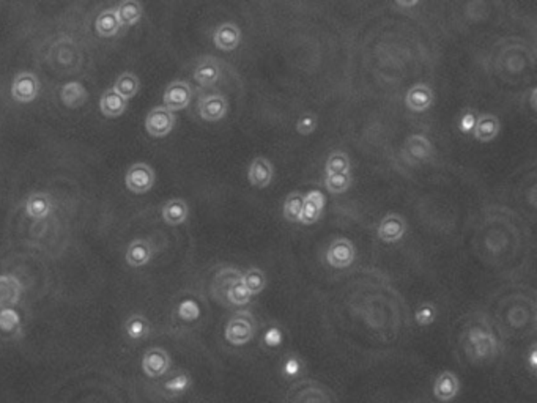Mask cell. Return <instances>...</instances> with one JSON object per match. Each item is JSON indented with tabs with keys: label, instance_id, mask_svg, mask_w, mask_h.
Listing matches in <instances>:
<instances>
[{
	"label": "cell",
	"instance_id": "obj_39",
	"mask_svg": "<svg viewBox=\"0 0 537 403\" xmlns=\"http://www.w3.org/2000/svg\"><path fill=\"white\" fill-rule=\"evenodd\" d=\"M317 126H318L317 115L312 114V112H306V114H303L300 118H298L295 130L300 136H311L312 132L317 130Z\"/></svg>",
	"mask_w": 537,
	"mask_h": 403
},
{
	"label": "cell",
	"instance_id": "obj_31",
	"mask_svg": "<svg viewBox=\"0 0 537 403\" xmlns=\"http://www.w3.org/2000/svg\"><path fill=\"white\" fill-rule=\"evenodd\" d=\"M191 386H192V377L188 372L181 371L172 375L169 380H165L163 388L169 395L176 397V395L186 394L188 391L191 389Z\"/></svg>",
	"mask_w": 537,
	"mask_h": 403
},
{
	"label": "cell",
	"instance_id": "obj_43",
	"mask_svg": "<svg viewBox=\"0 0 537 403\" xmlns=\"http://www.w3.org/2000/svg\"><path fill=\"white\" fill-rule=\"evenodd\" d=\"M397 5V7H413V5H418V2H412V3H402V2H398V3H396Z\"/></svg>",
	"mask_w": 537,
	"mask_h": 403
},
{
	"label": "cell",
	"instance_id": "obj_42",
	"mask_svg": "<svg viewBox=\"0 0 537 403\" xmlns=\"http://www.w3.org/2000/svg\"><path fill=\"white\" fill-rule=\"evenodd\" d=\"M527 361H528L529 371L533 372V373H536V372H537V347H536V345H533V347H531V349H529Z\"/></svg>",
	"mask_w": 537,
	"mask_h": 403
},
{
	"label": "cell",
	"instance_id": "obj_18",
	"mask_svg": "<svg viewBox=\"0 0 537 403\" xmlns=\"http://www.w3.org/2000/svg\"><path fill=\"white\" fill-rule=\"evenodd\" d=\"M192 77L201 87H213L221 77L219 60L214 57L201 59L194 68Z\"/></svg>",
	"mask_w": 537,
	"mask_h": 403
},
{
	"label": "cell",
	"instance_id": "obj_29",
	"mask_svg": "<svg viewBox=\"0 0 537 403\" xmlns=\"http://www.w3.org/2000/svg\"><path fill=\"white\" fill-rule=\"evenodd\" d=\"M352 172V161L345 152L336 150L326 159L325 175H344Z\"/></svg>",
	"mask_w": 537,
	"mask_h": 403
},
{
	"label": "cell",
	"instance_id": "obj_21",
	"mask_svg": "<svg viewBox=\"0 0 537 403\" xmlns=\"http://www.w3.org/2000/svg\"><path fill=\"white\" fill-rule=\"evenodd\" d=\"M126 109H128V101L121 98L119 93H115L114 88L104 92L101 99H99V110L108 118L121 117L126 112Z\"/></svg>",
	"mask_w": 537,
	"mask_h": 403
},
{
	"label": "cell",
	"instance_id": "obj_15",
	"mask_svg": "<svg viewBox=\"0 0 537 403\" xmlns=\"http://www.w3.org/2000/svg\"><path fill=\"white\" fill-rule=\"evenodd\" d=\"M213 43L219 51H235L241 43V29L235 22H223V24L216 27L213 33Z\"/></svg>",
	"mask_w": 537,
	"mask_h": 403
},
{
	"label": "cell",
	"instance_id": "obj_13",
	"mask_svg": "<svg viewBox=\"0 0 537 403\" xmlns=\"http://www.w3.org/2000/svg\"><path fill=\"white\" fill-rule=\"evenodd\" d=\"M435 95L430 85L424 84V82H418V84H413L407 90L405 106L414 114H423L432 107Z\"/></svg>",
	"mask_w": 537,
	"mask_h": 403
},
{
	"label": "cell",
	"instance_id": "obj_40",
	"mask_svg": "<svg viewBox=\"0 0 537 403\" xmlns=\"http://www.w3.org/2000/svg\"><path fill=\"white\" fill-rule=\"evenodd\" d=\"M476 120H478L476 110L465 109L460 115V118H458V130H460V132H463V134H469V132H473L474 130Z\"/></svg>",
	"mask_w": 537,
	"mask_h": 403
},
{
	"label": "cell",
	"instance_id": "obj_14",
	"mask_svg": "<svg viewBox=\"0 0 537 403\" xmlns=\"http://www.w3.org/2000/svg\"><path fill=\"white\" fill-rule=\"evenodd\" d=\"M325 203H326V197L323 196L322 191L312 189L309 191L307 194H304L301 214L298 223L303 225H312L317 223L323 213Z\"/></svg>",
	"mask_w": 537,
	"mask_h": 403
},
{
	"label": "cell",
	"instance_id": "obj_6",
	"mask_svg": "<svg viewBox=\"0 0 537 403\" xmlns=\"http://www.w3.org/2000/svg\"><path fill=\"white\" fill-rule=\"evenodd\" d=\"M170 366H172V360H170L169 353L159 347H153L143 353L141 367L142 372L147 375L148 378H161L169 372Z\"/></svg>",
	"mask_w": 537,
	"mask_h": 403
},
{
	"label": "cell",
	"instance_id": "obj_41",
	"mask_svg": "<svg viewBox=\"0 0 537 403\" xmlns=\"http://www.w3.org/2000/svg\"><path fill=\"white\" fill-rule=\"evenodd\" d=\"M284 342V333L282 329L278 327H271L263 334V344L270 347V349H278L279 345H282Z\"/></svg>",
	"mask_w": 537,
	"mask_h": 403
},
{
	"label": "cell",
	"instance_id": "obj_27",
	"mask_svg": "<svg viewBox=\"0 0 537 403\" xmlns=\"http://www.w3.org/2000/svg\"><path fill=\"white\" fill-rule=\"evenodd\" d=\"M150 322L141 313H132L125 322V334L134 342L145 339L150 334Z\"/></svg>",
	"mask_w": 537,
	"mask_h": 403
},
{
	"label": "cell",
	"instance_id": "obj_24",
	"mask_svg": "<svg viewBox=\"0 0 537 403\" xmlns=\"http://www.w3.org/2000/svg\"><path fill=\"white\" fill-rule=\"evenodd\" d=\"M120 27H132L142 18V5L136 0H125L115 7Z\"/></svg>",
	"mask_w": 537,
	"mask_h": 403
},
{
	"label": "cell",
	"instance_id": "obj_5",
	"mask_svg": "<svg viewBox=\"0 0 537 403\" xmlns=\"http://www.w3.org/2000/svg\"><path fill=\"white\" fill-rule=\"evenodd\" d=\"M40 93V81L30 71H22L11 82V98L21 104L35 101Z\"/></svg>",
	"mask_w": 537,
	"mask_h": 403
},
{
	"label": "cell",
	"instance_id": "obj_17",
	"mask_svg": "<svg viewBox=\"0 0 537 403\" xmlns=\"http://www.w3.org/2000/svg\"><path fill=\"white\" fill-rule=\"evenodd\" d=\"M501 132V121L494 114H480L476 120L473 136L480 143L494 142Z\"/></svg>",
	"mask_w": 537,
	"mask_h": 403
},
{
	"label": "cell",
	"instance_id": "obj_33",
	"mask_svg": "<svg viewBox=\"0 0 537 403\" xmlns=\"http://www.w3.org/2000/svg\"><path fill=\"white\" fill-rule=\"evenodd\" d=\"M303 198L304 196L301 192H290L285 197L284 205H282V216H284L285 220H289V223H298L300 220Z\"/></svg>",
	"mask_w": 537,
	"mask_h": 403
},
{
	"label": "cell",
	"instance_id": "obj_32",
	"mask_svg": "<svg viewBox=\"0 0 537 403\" xmlns=\"http://www.w3.org/2000/svg\"><path fill=\"white\" fill-rule=\"evenodd\" d=\"M225 298H227V301H229V304L235 306V307L246 306L252 300L251 293H249L241 279H238V280H235L234 284L229 285V289L225 290Z\"/></svg>",
	"mask_w": 537,
	"mask_h": 403
},
{
	"label": "cell",
	"instance_id": "obj_16",
	"mask_svg": "<svg viewBox=\"0 0 537 403\" xmlns=\"http://www.w3.org/2000/svg\"><path fill=\"white\" fill-rule=\"evenodd\" d=\"M274 176V165L270 161L268 158L265 156H257L254 158L251 164L247 167V180L249 183L256 187H268L273 181Z\"/></svg>",
	"mask_w": 537,
	"mask_h": 403
},
{
	"label": "cell",
	"instance_id": "obj_8",
	"mask_svg": "<svg viewBox=\"0 0 537 403\" xmlns=\"http://www.w3.org/2000/svg\"><path fill=\"white\" fill-rule=\"evenodd\" d=\"M402 154L408 164L416 165L427 161L432 154H434V145H432V142L425 136L412 134L407 137L405 143H403Z\"/></svg>",
	"mask_w": 537,
	"mask_h": 403
},
{
	"label": "cell",
	"instance_id": "obj_9",
	"mask_svg": "<svg viewBox=\"0 0 537 403\" xmlns=\"http://www.w3.org/2000/svg\"><path fill=\"white\" fill-rule=\"evenodd\" d=\"M192 98V88L185 81H174L165 87L163 101L164 107L169 109L170 112L183 110L190 106Z\"/></svg>",
	"mask_w": 537,
	"mask_h": 403
},
{
	"label": "cell",
	"instance_id": "obj_22",
	"mask_svg": "<svg viewBox=\"0 0 537 403\" xmlns=\"http://www.w3.org/2000/svg\"><path fill=\"white\" fill-rule=\"evenodd\" d=\"M161 214L165 224L176 227V225L185 223L188 216H190V207H188L186 200H183V198H170L163 205Z\"/></svg>",
	"mask_w": 537,
	"mask_h": 403
},
{
	"label": "cell",
	"instance_id": "obj_28",
	"mask_svg": "<svg viewBox=\"0 0 537 403\" xmlns=\"http://www.w3.org/2000/svg\"><path fill=\"white\" fill-rule=\"evenodd\" d=\"M141 90V81L134 73H123L117 77L114 84V92L119 93L121 98H125L126 101L136 96Z\"/></svg>",
	"mask_w": 537,
	"mask_h": 403
},
{
	"label": "cell",
	"instance_id": "obj_26",
	"mask_svg": "<svg viewBox=\"0 0 537 403\" xmlns=\"http://www.w3.org/2000/svg\"><path fill=\"white\" fill-rule=\"evenodd\" d=\"M97 32L99 37L103 38H112L120 30V22L115 13V8H108L103 13L98 14L97 18Z\"/></svg>",
	"mask_w": 537,
	"mask_h": 403
},
{
	"label": "cell",
	"instance_id": "obj_4",
	"mask_svg": "<svg viewBox=\"0 0 537 403\" xmlns=\"http://www.w3.org/2000/svg\"><path fill=\"white\" fill-rule=\"evenodd\" d=\"M326 262L331 268L345 269L352 267L356 258V247L352 240L348 238H336L326 249Z\"/></svg>",
	"mask_w": 537,
	"mask_h": 403
},
{
	"label": "cell",
	"instance_id": "obj_1",
	"mask_svg": "<svg viewBox=\"0 0 537 403\" xmlns=\"http://www.w3.org/2000/svg\"><path fill=\"white\" fill-rule=\"evenodd\" d=\"M465 350L473 362H490L498 355V340L490 328L473 324L467 331Z\"/></svg>",
	"mask_w": 537,
	"mask_h": 403
},
{
	"label": "cell",
	"instance_id": "obj_2",
	"mask_svg": "<svg viewBox=\"0 0 537 403\" xmlns=\"http://www.w3.org/2000/svg\"><path fill=\"white\" fill-rule=\"evenodd\" d=\"M257 333V322L251 312H236L225 324L224 338L234 347L247 345Z\"/></svg>",
	"mask_w": 537,
	"mask_h": 403
},
{
	"label": "cell",
	"instance_id": "obj_23",
	"mask_svg": "<svg viewBox=\"0 0 537 403\" xmlns=\"http://www.w3.org/2000/svg\"><path fill=\"white\" fill-rule=\"evenodd\" d=\"M152 247L145 240H134L126 249L125 260L131 268H141L152 260Z\"/></svg>",
	"mask_w": 537,
	"mask_h": 403
},
{
	"label": "cell",
	"instance_id": "obj_34",
	"mask_svg": "<svg viewBox=\"0 0 537 403\" xmlns=\"http://www.w3.org/2000/svg\"><path fill=\"white\" fill-rule=\"evenodd\" d=\"M350 186H352V175L350 174L326 175L325 176V187L331 192V194H336V196L345 194V192L350 189Z\"/></svg>",
	"mask_w": 537,
	"mask_h": 403
},
{
	"label": "cell",
	"instance_id": "obj_25",
	"mask_svg": "<svg viewBox=\"0 0 537 403\" xmlns=\"http://www.w3.org/2000/svg\"><path fill=\"white\" fill-rule=\"evenodd\" d=\"M60 98L66 107H81L87 101V90L81 82H68L62 87Z\"/></svg>",
	"mask_w": 537,
	"mask_h": 403
},
{
	"label": "cell",
	"instance_id": "obj_7",
	"mask_svg": "<svg viewBox=\"0 0 537 403\" xmlns=\"http://www.w3.org/2000/svg\"><path fill=\"white\" fill-rule=\"evenodd\" d=\"M175 126V114L164 106H156L148 112L145 118V130L152 137L161 139L170 134Z\"/></svg>",
	"mask_w": 537,
	"mask_h": 403
},
{
	"label": "cell",
	"instance_id": "obj_38",
	"mask_svg": "<svg viewBox=\"0 0 537 403\" xmlns=\"http://www.w3.org/2000/svg\"><path fill=\"white\" fill-rule=\"evenodd\" d=\"M176 316H179L183 322H196V320L201 317V306L194 300H183L179 307H176Z\"/></svg>",
	"mask_w": 537,
	"mask_h": 403
},
{
	"label": "cell",
	"instance_id": "obj_10",
	"mask_svg": "<svg viewBox=\"0 0 537 403\" xmlns=\"http://www.w3.org/2000/svg\"><path fill=\"white\" fill-rule=\"evenodd\" d=\"M432 393L438 402L449 403L460 394V378L457 377L456 372L443 371L435 377Z\"/></svg>",
	"mask_w": 537,
	"mask_h": 403
},
{
	"label": "cell",
	"instance_id": "obj_11",
	"mask_svg": "<svg viewBox=\"0 0 537 403\" xmlns=\"http://www.w3.org/2000/svg\"><path fill=\"white\" fill-rule=\"evenodd\" d=\"M405 234L407 220L398 213H387L386 216L380 220L378 227H376V235H378V238L386 242V245L398 242L405 236Z\"/></svg>",
	"mask_w": 537,
	"mask_h": 403
},
{
	"label": "cell",
	"instance_id": "obj_12",
	"mask_svg": "<svg viewBox=\"0 0 537 403\" xmlns=\"http://www.w3.org/2000/svg\"><path fill=\"white\" fill-rule=\"evenodd\" d=\"M197 109L202 120L214 123V121L223 120L229 112V101L221 93H212V95L201 98Z\"/></svg>",
	"mask_w": 537,
	"mask_h": 403
},
{
	"label": "cell",
	"instance_id": "obj_35",
	"mask_svg": "<svg viewBox=\"0 0 537 403\" xmlns=\"http://www.w3.org/2000/svg\"><path fill=\"white\" fill-rule=\"evenodd\" d=\"M436 316H438V311H436L434 302H423L414 311V322L421 328H427L435 323Z\"/></svg>",
	"mask_w": 537,
	"mask_h": 403
},
{
	"label": "cell",
	"instance_id": "obj_3",
	"mask_svg": "<svg viewBox=\"0 0 537 403\" xmlns=\"http://www.w3.org/2000/svg\"><path fill=\"white\" fill-rule=\"evenodd\" d=\"M154 181H156L154 170L145 163H136L126 170L125 186L132 194H147L153 189Z\"/></svg>",
	"mask_w": 537,
	"mask_h": 403
},
{
	"label": "cell",
	"instance_id": "obj_37",
	"mask_svg": "<svg viewBox=\"0 0 537 403\" xmlns=\"http://www.w3.org/2000/svg\"><path fill=\"white\" fill-rule=\"evenodd\" d=\"M303 369H304V362L301 358L290 353V355L284 360V362H282L281 373L284 378H296L301 375Z\"/></svg>",
	"mask_w": 537,
	"mask_h": 403
},
{
	"label": "cell",
	"instance_id": "obj_36",
	"mask_svg": "<svg viewBox=\"0 0 537 403\" xmlns=\"http://www.w3.org/2000/svg\"><path fill=\"white\" fill-rule=\"evenodd\" d=\"M21 327V317L18 311H14L13 307L2 309L0 311V329L3 333H13Z\"/></svg>",
	"mask_w": 537,
	"mask_h": 403
},
{
	"label": "cell",
	"instance_id": "obj_30",
	"mask_svg": "<svg viewBox=\"0 0 537 403\" xmlns=\"http://www.w3.org/2000/svg\"><path fill=\"white\" fill-rule=\"evenodd\" d=\"M241 280L251 296H257L267 289V274L260 268H249L241 274Z\"/></svg>",
	"mask_w": 537,
	"mask_h": 403
},
{
	"label": "cell",
	"instance_id": "obj_19",
	"mask_svg": "<svg viewBox=\"0 0 537 403\" xmlns=\"http://www.w3.org/2000/svg\"><path fill=\"white\" fill-rule=\"evenodd\" d=\"M52 209H54L52 197L46 194V192H33V194L27 197L26 214L30 219H35V220L46 219L49 214L52 213Z\"/></svg>",
	"mask_w": 537,
	"mask_h": 403
},
{
	"label": "cell",
	"instance_id": "obj_20",
	"mask_svg": "<svg viewBox=\"0 0 537 403\" xmlns=\"http://www.w3.org/2000/svg\"><path fill=\"white\" fill-rule=\"evenodd\" d=\"M22 295V285L14 276H0V311L13 307L19 302Z\"/></svg>",
	"mask_w": 537,
	"mask_h": 403
}]
</instances>
